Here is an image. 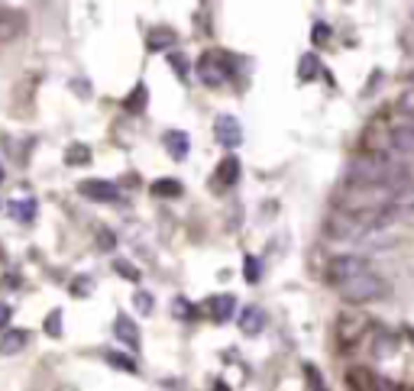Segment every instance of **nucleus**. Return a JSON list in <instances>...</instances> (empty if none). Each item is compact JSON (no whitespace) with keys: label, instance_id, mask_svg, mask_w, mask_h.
Returning <instances> with one entry per match:
<instances>
[{"label":"nucleus","instance_id":"nucleus-1","mask_svg":"<svg viewBox=\"0 0 414 391\" xmlns=\"http://www.w3.org/2000/svg\"><path fill=\"white\" fill-rule=\"evenodd\" d=\"M389 291H392V284L385 282L382 275L369 272V268L340 284V294H343V301H350V304H369V301L385 298Z\"/></svg>","mask_w":414,"mask_h":391},{"label":"nucleus","instance_id":"nucleus-2","mask_svg":"<svg viewBox=\"0 0 414 391\" xmlns=\"http://www.w3.org/2000/svg\"><path fill=\"white\" fill-rule=\"evenodd\" d=\"M369 268V259L366 256H353V252H343V256H333L327 262V278L330 284H343L347 278H353V275H359V272H366Z\"/></svg>","mask_w":414,"mask_h":391},{"label":"nucleus","instance_id":"nucleus-3","mask_svg":"<svg viewBox=\"0 0 414 391\" xmlns=\"http://www.w3.org/2000/svg\"><path fill=\"white\" fill-rule=\"evenodd\" d=\"M324 233H327L330 240H359V236L366 233V224H363V220H359L356 214L337 210V214H333V217L327 220Z\"/></svg>","mask_w":414,"mask_h":391},{"label":"nucleus","instance_id":"nucleus-4","mask_svg":"<svg viewBox=\"0 0 414 391\" xmlns=\"http://www.w3.org/2000/svg\"><path fill=\"white\" fill-rule=\"evenodd\" d=\"M195 75L201 78V84H207V88H220V84L227 81L230 68L223 65V59H220L217 52H204L195 65Z\"/></svg>","mask_w":414,"mask_h":391},{"label":"nucleus","instance_id":"nucleus-5","mask_svg":"<svg viewBox=\"0 0 414 391\" xmlns=\"http://www.w3.org/2000/svg\"><path fill=\"white\" fill-rule=\"evenodd\" d=\"M214 136L223 149H237L240 142H243V126H240L237 117H230V114H220L214 120Z\"/></svg>","mask_w":414,"mask_h":391},{"label":"nucleus","instance_id":"nucleus-6","mask_svg":"<svg viewBox=\"0 0 414 391\" xmlns=\"http://www.w3.org/2000/svg\"><path fill=\"white\" fill-rule=\"evenodd\" d=\"M78 191L85 194L88 200H97V204H113L120 198V188L113 181H104V178H85L78 184Z\"/></svg>","mask_w":414,"mask_h":391},{"label":"nucleus","instance_id":"nucleus-7","mask_svg":"<svg viewBox=\"0 0 414 391\" xmlns=\"http://www.w3.org/2000/svg\"><path fill=\"white\" fill-rule=\"evenodd\" d=\"M26 33V13L23 10L0 7V42H17Z\"/></svg>","mask_w":414,"mask_h":391},{"label":"nucleus","instance_id":"nucleus-8","mask_svg":"<svg viewBox=\"0 0 414 391\" xmlns=\"http://www.w3.org/2000/svg\"><path fill=\"white\" fill-rule=\"evenodd\" d=\"M389 149L395 156H414V123H398L389 133Z\"/></svg>","mask_w":414,"mask_h":391},{"label":"nucleus","instance_id":"nucleus-9","mask_svg":"<svg viewBox=\"0 0 414 391\" xmlns=\"http://www.w3.org/2000/svg\"><path fill=\"white\" fill-rule=\"evenodd\" d=\"M162 142H165V149H169V156L175 162H185L188 152H191V139H188L185 130H169V133L162 136Z\"/></svg>","mask_w":414,"mask_h":391},{"label":"nucleus","instance_id":"nucleus-10","mask_svg":"<svg viewBox=\"0 0 414 391\" xmlns=\"http://www.w3.org/2000/svg\"><path fill=\"white\" fill-rule=\"evenodd\" d=\"M265 324H269V317H265L262 308H246L243 314H240V330H243L246 336H259V333L265 330Z\"/></svg>","mask_w":414,"mask_h":391},{"label":"nucleus","instance_id":"nucleus-11","mask_svg":"<svg viewBox=\"0 0 414 391\" xmlns=\"http://www.w3.org/2000/svg\"><path fill=\"white\" fill-rule=\"evenodd\" d=\"M113 336H117L120 343H127L130 350H139V333H136V324L127 314H120L117 320H113Z\"/></svg>","mask_w":414,"mask_h":391},{"label":"nucleus","instance_id":"nucleus-12","mask_svg":"<svg viewBox=\"0 0 414 391\" xmlns=\"http://www.w3.org/2000/svg\"><path fill=\"white\" fill-rule=\"evenodd\" d=\"M240 181V158L237 156H227L223 162L217 165V188H230V184Z\"/></svg>","mask_w":414,"mask_h":391},{"label":"nucleus","instance_id":"nucleus-13","mask_svg":"<svg viewBox=\"0 0 414 391\" xmlns=\"http://www.w3.org/2000/svg\"><path fill=\"white\" fill-rule=\"evenodd\" d=\"M26 343H29V333L26 330H7L0 336V356H13V352H23Z\"/></svg>","mask_w":414,"mask_h":391},{"label":"nucleus","instance_id":"nucleus-14","mask_svg":"<svg viewBox=\"0 0 414 391\" xmlns=\"http://www.w3.org/2000/svg\"><path fill=\"white\" fill-rule=\"evenodd\" d=\"M233 308H237V298H233V294H220V298H211V301H207V314H211L217 324L230 320Z\"/></svg>","mask_w":414,"mask_h":391},{"label":"nucleus","instance_id":"nucleus-15","mask_svg":"<svg viewBox=\"0 0 414 391\" xmlns=\"http://www.w3.org/2000/svg\"><path fill=\"white\" fill-rule=\"evenodd\" d=\"M321 78V59L314 55V52H305L301 62H298V81L301 84H311Z\"/></svg>","mask_w":414,"mask_h":391},{"label":"nucleus","instance_id":"nucleus-16","mask_svg":"<svg viewBox=\"0 0 414 391\" xmlns=\"http://www.w3.org/2000/svg\"><path fill=\"white\" fill-rule=\"evenodd\" d=\"M175 42V33H172L169 26H153L149 36H146V46L149 52H169V46Z\"/></svg>","mask_w":414,"mask_h":391},{"label":"nucleus","instance_id":"nucleus-17","mask_svg":"<svg viewBox=\"0 0 414 391\" xmlns=\"http://www.w3.org/2000/svg\"><path fill=\"white\" fill-rule=\"evenodd\" d=\"M36 210H39L36 198H20V200H13V204H10V217H13L17 224H33Z\"/></svg>","mask_w":414,"mask_h":391},{"label":"nucleus","instance_id":"nucleus-18","mask_svg":"<svg viewBox=\"0 0 414 391\" xmlns=\"http://www.w3.org/2000/svg\"><path fill=\"white\" fill-rule=\"evenodd\" d=\"M181 181H175V178H159V181L149 184V194L159 200H169V198H181Z\"/></svg>","mask_w":414,"mask_h":391},{"label":"nucleus","instance_id":"nucleus-19","mask_svg":"<svg viewBox=\"0 0 414 391\" xmlns=\"http://www.w3.org/2000/svg\"><path fill=\"white\" fill-rule=\"evenodd\" d=\"M146 104H149V88H146V84H136L133 94L123 100V110H127V114H143Z\"/></svg>","mask_w":414,"mask_h":391},{"label":"nucleus","instance_id":"nucleus-20","mask_svg":"<svg viewBox=\"0 0 414 391\" xmlns=\"http://www.w3.org/2000/svg\"><path fill=\"white\" fill-rule=\"evenodd\" d=\"M65 165H91V146L85 142H71L65 149Z\"/></svg>","mask_w":414,"mask_h":391},{"label":"nucleus","instance_id":"nucleus-21","mask_svg":"<svg viewBox=\"0 0 414 391\" xmlns=\"http://www.w3.org/2000/svg\"><path fill=\"white\" fill-rule=\"evenodd\" d=\"M347 385L350 388H379V382H375V375H369L366 369H353V372H347Z\"/></svg>","mask_w":414,"mask_h":391},{"label":"nucleus","instance_id":"nucleus-22","mask_svg":"<svg viewBox=\"0 0 414 391\" xmlns=\"http://www.w3.org/2000/svg\"><path fill=\"white\" fill-rule=\"evenodd\" d=\"M172 317H178V320H195L198 308L188 298H175V301H172Z\"/></svg>","mask_w":414,"mask_h":391},{"label":"nucleus","instance_id":"nucleus-23","mask_svg":"<svg viewBox=\"0 0 414 391\" xmlns=\"http://www.w3.org/2000/svg\"><path fill=\"white\" fill-rule=\"evenodd\" d=\"M243 278H246L249 284H256V282L262 278V262H259L256 256H246V259H243Z\"/></svg>","mask_w":414,"mask_h":391},{"label":"nucleus","instance_id":"nucleus-24","mask_svg":"<svg viewBox=\"0 0 414 391\" xmlns=\"http://www.w3.org/2000/svg\"><path fill=\"white\" fill-rule=\"evenodd\" d=\"M133 308H136V314H143V317H149L156 310V304H153V294L149 291H136L133 294Z\"/></svg>","mask_w":414,"mask_h":391},{"label":"nucleus","instance_id":"nucleus-25","mask_svg":"<svg viewBox=\"0 0 414 391\" xmlns=\"http://www.w3.org/2000/svg\"><path fill=\"white\" fill-rule=\"evenodd\" d=\"M113 272H120L127 282H139V268H136L130 259H113Z\"/></svg>","mask_w":414,"mask_h":391},{"label":"nucleus","instance_id":"nucleus-26","mask_svg":"<svg viewBox=\"0 0 414 391\" xmlns=\"http://www.w3.org/2000/svg\"><path fill=\"white\" fill-rule=\"evenodd\" d=\"M169 65L175 68V75L181 78V81H185V78H188V71H191V65H188V59L181 55V52H169Z\"/></svg>","mask_w":414,"mask_h":391},{"label":"nucleus","instance_id":"nucleus-27","mask_svg":"<svg viewBox=\"0 0 414 391\" xmlns=\"http://www.w3.org/2000/svg\"><path fill=\"white\" fill-rule=\"evenodd\" d=\"M94 291V282H91V275H78L75 282H71V294L75 298H85V294Z\"/></svg>","mask_w":414,"mask_h":391},{"label":"nucleus","instance_id":"nucleus-28","mask_svg":"<svg viewBox=\"0 0 414 391\" xmlns=\"http://www.w3.org/2000/svg\"><path fill=\"white\" fill-rule=\"evenodd\" d=\"M46 333H49V336H62V310H52V314L46 317Z\"/></svg>","mask_w":414,"mask_h":391},{"label":"nucleus","instance_id":"nucleus-29","mask_svg":"<svg viewBox=\"0 0 414 391\" xmlns=\"http://www.w3.org/2000/svg\"><path fill=\"white\" fill-rule=\"evenodd\" d=\"M110 362V366H117V369H123V372H136V362L133 359H123V356H117V352H107L104 356Z\"/></svg>","mask_w":414,"mask_h":391},{"label":"nucleus","instance_id":"nucleus-30","mask_svg":"<svg viewBox=\"0 0 414 391\" xmlns=\"http://www.w3.org/2000/svg\"><path fill=\"white\" fill-rule=\"evenodd\" d=\"M311 39H314V46H324V42L330 39V26H327V23H314Z\"/></svg>","mask_w":414,"mask_h":391},{"label":"nucleus","instance_id":"nucleus-31","mask_svg":"<svg viewBox=\"0 0 414 391\" xmlns=\"http://www.w3.org/2000/svg\"><path fill=\"white\" fill-rule=\"evenodd\" d=\"M305 375H308V388H324V382H321V372H317V369L311 366V362H305Z\"/></svg>","mask_w":414,"mask_h":391},{"label":"nucleus","instance_id":"nucleus-32","mask_svg":"<svg viewBox=\"0 0 414 391\" xmlns=\"http://www.w3.org/2000/svg\"><path fill=\"white\" fill-rule=\"evenodd\" d=\"M398 107H401V114H405L408 120H414V91H408L405 97L398 100Z\"/></svg>","mask_w":414,"mask_h":391},{"label":"nucleus","instance_id":"nucleus-33","mask_svg":"<svg viewBox=\"0 0 414 391\" xmlns=\"http://www.w3.org/2000/svg\"><path fill=\"white\" fill-rule=\"evenodd\" d=\"M4 327H10V304L0 301V330H4Z\"/></svg>","mask_w":414,"mask_h":391},{"label":"nucleus","instance_id":"nucleus-34","mask_svg":"<svg viewBox=\"0 0 414 391\" xmlns=\"http://www.w3.org/2000/svg\"><path fill=\"white\" fill-rule=\"evenodd\" d=\"M71 88H75V91H81L78 97H91V88H88L85 81H71Z\"/></svg>","mask_w":414,"mask_h":391},{"label":"nucleus","instance_id":"nucleus-35","mask_svg":"<svg viewBox=\"0 0 414 391\" xmlns=\"http://www.w3.org/2000/svg\"><path fill=\"white\" fill-rule=\"evenodd\" d=\"M17 284H20V275L17 272H13V278H4V288H17Z\"/></svg>","mask_w":414,"mask_h":391},{"label":"nucleus","instance_id":"nucleus-36","mask_svg":"<svg viewBox=\"0 0 414 391\" xmlns=\"http://www.w3.org/2000/svg\"><path fill=\"white\" fill-rule=\"evenodd\" d=\"M4 178H7V175H4V165H0V184H4Z\"/></svg>","mask_w":414,"mask_h":391},{"label":"nucleus","instance_id":"nucleus-37","mask_svg":"<svg viewBox=\"0 0 414 391\" xmlns=\"http://www.w3.org/2000/svg\"><path fill=\"white\" fill-rule=\"evenodd\" d=\"M411 17H414V10H411Z\"/></svg>","mask_w":414,"mask_h":391},{"label":"nucleus","instance_id":"nucleus-38","mask_svg":"<svg viewBox=\"0 0 414 391\" xmlns=\"http://www.w3.org/2000/svg\"><path fill=\"white\" fill-rule=\"evenodd\" d=\"M0 256H4V252H0Z\"/></svg>","mask_w":414,"mask_h":391}]
</instances>
